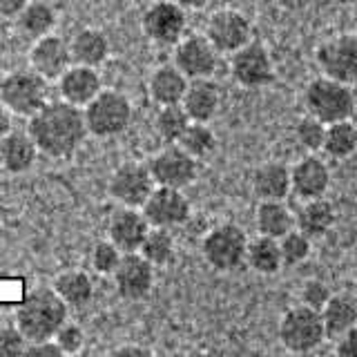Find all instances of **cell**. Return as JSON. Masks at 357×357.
I'll list each match as a JSON object with an SVG mask.
<instances>
[{
  "label": "cell",
  "mask_w": 357,
  "mask_h": 357,
  "mask_svg": "<svg viewBox=\"0 0 357 357\" xmlns=\"http://www.w3.org/2000/svg\"><path fill=\"white\" fill-rule=\"evenodd\" d=\"M27 132L36 141L40 154L56 161L74 156L89 137L83 107H76L63 98L50 100L43 109L29 116Z\"/></svg>",
  "instance_id": "cell-1"
},
{
  "label": "cell",
  "mask_w": 357,
  "mask_h": 357,
  "mask_svg": "<svg viewBox=\"0 0 357 357\" xmlns=\"http://www.w3.org/2000/svg\"><path fill=\"white\" fill-rule=\"evenodd\" d=\"M70 306L54 288H36L20 301L14 312V324L27 342L54 340V335L67 321Z\"/></svg>",
  "instance_id": "cell-2"
},
{
  "label": "cell",
  "mask_w": 357,
  "mask_h": 357,
  "mask_svg": "<svg viewBox=\"0 0 357 357\" xmlns=\"http://www.w3.org/2000/svg\"><path fill=\"white\" fill-rule=\"evenodd\" d=\"M250 237L237 223H217L201 239V257L215 273H234L245 266Z\"/></svg>",
  "instance_id": "cell-3"
},
{
  "label": "cell",
  "mask_w": 357,
  "mask_h": 357,
  "mask_svg": "<svg viewBox=\"0 0 357 357\" xmlns=\"http://www.w3.org/2000/svg\"><path fill=\"white\" fill-rule=\"evenodd\" d=\"M304 107L308 114L317 116L326 126L344 119H353L357 109L355 92L349 83L335 81L331 76L319 74L304 89Z\"/></svg>",
  "instance_id": "cell-4"
},
{
  "label": "cell",
  "mask_w": 357,
  "mask_h": 357,
  "mask_svg": "<svg viewBox=\"0 0 357 357\" xmlns=\"http://www.w3.org/2000/svg\"><path fill=\"white\" fill-rule=\"evenodd\" d=\"M277 337L288 353L306 355L317 351L328 340V335L326 326H324L321 312L299 301L297 306H290L288 310H284L277 326Z\"/></svg>",
  "instance_id": "cell-5"
},
{
  "label": "cell",
  "mask_w": 357,
  "mask_h": 357,
  "mask_svg": "<svg viewBox=\"0 0 357 357\" xmlns=\"http://www.w3.org/2000/svg\"><path fill=\"white\" fill-rule=\"evenodd\" d=\"M89 137L114 139L121 137L132 123V100L119 89H100V94L83 107Z\"/></svg>",
  "instance_id": "cell-6"
},
{
  "label": "cell",
  "mask_w": 357,
  "mask_h": 357,
  "mask_svg": "<svg viewBox=\"0 0 357 357\" xmlns=\"http://www.w3.org/2000/svg\"><path fill=\"white\" fill-rule=\"evenodd\" d=\"M0 100L14 112V116H33L50 103V81L36 70L9 72L0 81Z\"/></svg>",
  "instance_id": "cell-7"
},
{
  "label": "cell",
  "mask_w": 357,
  "mask_h": 357,
  "mask_svg": "<svg viewBox=\"0 0 357 357\" xmlns=\"http://www.w3.org/2000/svg\"><path fill=\"white\" fill-rule=\"evenodd\" d=\"M230 78L243 89H264L275 81V61L268 45L252 38L230 54Z\"/></svg>",
  "instance_id": "cell-8"
},
{
  "label": "cell",
  "mask_w": 357,
  "mask_h": 357,
  "mask_svg": "<svg viewBox=\"0 0 357 357\" xmlns=\"http://www.w3.org/2000/svg\"><path fill=\"white\" fill-rule=\"evenodd\" d=\"M315 63L324 76L342 83H357V31H342L324 38L315 50Z\"/></svg>",
  "instance_id": "cell-9"
},
{
  "label": "cell",
  "mask_w": 357,
  "mask_h": 357,
  "mask_svg": "<svg viewBox=\"0 0 357 357\" xmlns=\"http://www.w3.org/2000/svg\"><path fill=\"white\" fill-rule=\"evenodd\" d=\"M143 36L159 47H174L185 36L188 9L176 5L174 0H156L143 11L141 18Z\"/></svg>",
  "instance_id": "cell-10"
},
{
  "label": "cell",
  "mask_w": 357,
  "mask_h": 357,
  "mask_svg": "<svg viewBox=\"0 0 357 357\" xmlns=\"http://www.w3.org/2000/svg\"><path fill=\"white\" fill-rule=\"evenodd\" d=\"M199 163L192 154H188L178 143H165L159 152L148 159V167L156 185L185 190L199 176Z\"/></svg>",
  "instance_id": "cell-11"
},
{
  "label": "cell",
  "mask_w": 357,
  "mask_h": 357,
  "mask_svg": "<svg viewBox=\"0 0 357 357\" xmlns=\"http://www.w3.org/2000/svg\"><path fill=\"white\" fill-rule=\"evenodd\" d=\"M156 188L148 161H126L114 167L107 178V195L119 206L143 208V204Z\"/></svg>",
  "instance_id": "cell-12"
},
{
  "label": "cell",
  "mask_w": 357,
  "mask_h": 357,
  "mask_svg": "<svg viewBox=\"0 0 357 357\" xmlns=\"http://www.w3.org/2000/svg\"><path fill=\"white\" fill-rule=\"evenodd\" d=\"M204 33L219 50V54L230 56L255 38V27H252V20L245 16L243 11L223 7V9L212 11L208 16Z\"/></svg>",
  "instance_id": "cell-13"
},
{
  "label": "cell",
  "mask_w": 357,
  "mask_h": 357,
  "mask_svg": "<svg viewBox=\"0 0 357 357\" xmlns=\"http://www.w3.org/2000/svg\"><path fill=\"white\" fill-rule=\"evenodd\" d=\"M219 61L221 54L208 40L206 33H188L174 45L172 63L190 81H195V78H215Z\"/></svg>",
  "instance_id": "cell-14"
},
{
  "label": "cell",
  "mask_w": 357,
  "mask_h": 357,
  "mask_svg": "<svg viewBox=\"0 0 357 357\" xmlns=\"http://www.w3.org/2000/svg\"><path fill=\"white\" fill-rule=\"evenodd\" d=\"M141 210L152 228H167V230L183 226L192 217V204L183 195V190L165 188V185H156Z\"/></svg>",
  "instance_id": "cell-15"
},
{
  "label": "cell",
  "mask_w": 357,
  "mask_h": 357,
  "mask_svg": "<svg viewBox=\"0 0 357 357\" xmlns=\"http://www.w3.org/2000/svg\"><path fill=\"white\" fill-rule=\"evenodd\" d=\"M154 271L156 268L141 252H126L112 275L119 297L126 301L145 299L154 288Z\"/></svg>",
  "instance_id": "cell-16"
},
{
  "label": "cell",
  "mask_w": 357,
  "mask_h": 357,
  "mask_svg": "<svg viewBox=\"0 0 357 357\" xmlns=\"http://www.w3.org/2000/svg\"><path fill=\"white\" fill-rule=\"evenodd\" d=\"M331 188V167L317 152H306L290 165V190L299 201L326 197Z\"/></svg>",
  "instance_id": "cell-17"
},
{
  "label": "cell",
  "mask_w": 357,
  "mask_h": 357,
  "mask_svg": "<svg viewBox=\"0 0 357 357\" xmlns=\"http://www.w3.org/2000/svg\"><path fill=\"white\" fill-rule=\"evenodd\" d=\"M72 61V47L63 36L47 33L31 43L29 47V67L36 70L47 81H59L61 74L70 67Z\"/></svg>",
  "instance_id": "cell-18"
},
{
  "label": "cell",
  "mask_w": 357,
  "mask_h": 357,
  "mask_svg": "<svg viewBox=\"0 0 357 357\" xmlns=\"http://www.w3.org/2000/svg\"><path fill=\"white\" fill-rule=\"evenodd\" d=\"M150 228V221L145 219L141 208L119 206L107 221V239L114 241L123 252H139Z\"/></svg>",
  "instance_id": "cell-19"
},
{
  "label": "cell",
  "mask_w": 357,
  "mask_h": 357,
  "mask_svg": "<svg viewBox=\"0 0 357 357\" xmlns=\"http://www.w3.org/2000/svg\"><path fill=\"white\" fill-rule=\"evenodd\" d=\"M56 83H59L61 98L76 107H85L103 89V78L98 74V67L78 65V63H72L67 67Z\"/></svg>",
  "instance_id": "cell-20"
},
{
  "label": "cell",
  "mask_w": 357,
  "mask_h": 357,
  "mask_svg": "<svg viewBox=\"0 0 357 357\" xmlns=\"http://www.w3.org/2000/svg\"><path fill=\"white\" fill-rule=\"evenodd\" d=\"M190 78L174 63L156 65L148 76V96L156 107L181 105Z\"/></svg>",
  "instance_id": "cell-21"
},
{
  "label": "cell",
  "mask_w": 357,
  "mask_h": 357,
  "mask_svg": "<svg viewBox=\"0 0 357 357\" xmlns=\"http://www.w3.org/2000/svg\"><path fill=\"white\" fill-rule=\"evenodd\" d=\"M223 94L215 78H195L188 85V92L183 96V109L188 112L190 121L212 123L221 112Z\"/></svg>",
  "instance_id": "cell-22"
},
{
  "label": "cell",
  "mask_w": 357,
  "mask_h": 357,
  "mask_svg": "<svg viewBox=\"0 0 357 357\" xmlns=\"http://www.w3.org/2000/svg\"><path fill=\"white\" fill-rule=\"evenodd\" d=\"M335 223H337V208L326 197L301 201V206L295 210V228L308 234L312 241L326 237Z\"/></svg>",
  "instance_id": "cell-23"
},
{
  "label": "cell",
  "mask_w": 357,
  "mask_h": 357,
  "mask_svg": "<svg viewBox=\"0 0 357 357\" xmlns=\"http://www.w3.org/2000/svg\"><path fill=\"white\" fill-rule=\"evenodd\" d=\"M252 195L259 201H284L290 190V165L282 161H266L255 167L250 178Z\"/></svg>",
  "instance_id": "cell-24"
},
{
  "label": "cell",
  "mask_w": 357,
  "mask_h": 357,
  "mask_svg": "<svg viewBox=\"0 0 357 357\" xmlns=\"http://www.w3.org/2000/svg\"><path fill=\"white\" fill-rule=\"evenodd\" d=\"M7 174H25L29 172L38 156V145L27 130H11L7 137L0 139Z\"/></svg>",
  "instance_id": "cell-25"
},
{
  "label": "cell",
  "mask_w": 357,
  "mask_h": 357,
  "mask_svg": "<svg viewBox=\"0 0 357 357\" xmlns=\"http://www.w3.org/2000/svg\"><path fill=\"white\" fill-rule=\"evenodd\" d=\"M257 234L282 239L284 234L295 230V210H290L284 201H259L255 210Z\"/></svg>",
  "instance_id": "cell-26"
},
{
  "label": "cell",
  "mask_w": 357,
  "mask_h": 357,
  "mask_svg": "<svg viewBox=\"0 0 357 357\" xmlns=\"http://www.w3.org/2000/svg\"><path fill=\"white\" fill-rule=\"evenodd\" d=\"M324 326L328 340H337L340 335L357 326V301L353 293H333L321 310Z\"/></svg>",
  "instance_id": "cell-27"
},
{
  "label": "cell",
  "mask_w": 357,
  "mask_h": 357,
  "mask_svg": "<svg viewBox=\"0 0 357 357\" xmlns=\"http://www.w3.org/2000/svg\"><path fill=\"white\" fill-rule=\"evenodd\" d=\"M70 47H72L74 63L98 67L109 56V38L105 36V31H100L96 27H83L74 33Z\"/></svg>",
  "instance_id": "cell-28"
},
{
  "label": "cell",
  "mask_w": 357,
  "mask_h": 357,
  "mask_svg": "<svg viewBox=\"0 0 357 357\" xmlns=\"http://www.w3.org/2000/svg\"><path fill=\"white\" fill-rule=\"evenodd\" d=\"M245 266L261 277L277 275L284 266L282 248H279V239L266 237V234H257L248 243V255H245Z\"/></svg>",
  "instance_id": "cell-29"
},
{
  "label": "cell",
  "mask_w": 357,
  "mask_h": 357,
  "mask_svg": "<svg viewBox=\"0 0 357 357\" xmlns=\"http://www.w3.org/2000/svg\"><path fill=\"white\" fill-rule=\"evenodd\" d=\"M52 288L70 308H85L94 299V282L85 271H63L54 277Z\"/></svg>",
  "instance_id": "cell-30"
},
{
  "label": "cell",
  "mask_w": 357,
  "mask_h": 357,
  "mask_svg": "<svg viewBox=\"0 0 357 357\" xmlns=\"http://www.w3.org/2000/svg\"><path fill=\"white\" fill-rule=\"evenodd\" d=\"M56 9L43 0H29L27 7L16 16L18 29L25 33L27 38L36 40L40 36H47L56 27Z\"/></svg>",
  "instance_id": "cell-31"
},
{
  "label": "cell",
  "mask_w": 357,
  "mask_h": 357,
  "mask_svg": "<svg viewBox=\"0 0 357 357\" xmlns=\"http://www.w3.org/2000/svg\"><path fill=\"white\" fill-rule=\"evenodd\" d=\"M326 156L335 161H346L357 154V123L353 119H344L337 123H331L326 128V141L324 150Z\"/></svg>",
  "instance_id": "cell-32"
},
{
  "label": "cell",
  "mask_w": 357,
  "mask_h": 357,
  "mask_svg": "<svg viewBox=\"0 0 357 357\" xmlns=\"http://www.w3.org/2000/svg\"><path fill=\"white\" fill-rule=\"evenodd\" d=\"M139 252L154 268H167L176 259V239L167 228H150L148 237L143 239Z\"/></svg>",
  "instance_id": "cell-33"
},
{
  "label": "cell",
  "mask_w": 357,
  "mask_h": 357,
  "mask_svg": "<svg viewBox=\"0 0 357 357\" xmlns=\"http://www.w3.org/2000/svg\"><path fill=\"white\" fill-rule=\"evenodd\" d=\"M178 145L192 154L197 161H206L219 148V139L217 132L212 130L210 123H201V121H190L188 130L183 132V137L178 139Z\"/></svg>",
  "instance_id": "cell-34"
},
{
  "label": "cell",
  "mask_w": 357,
  "mask_h": 357,
  "mask_svg": "<svg viewBox=\"0 0 357 357\" xmlns=\"http://www.w3.org/2000/svg\"><path fill=\"white\" fill-rule=\"evenodd\" d=\"M190 126V116L183 105H163L154 116V132L163 143H178Z\"/></svg>",
  "instance_id": "cell-35"
},
{
  "label": "cell",
  "mask_w": 357,
  "mask_h": 357,
  "mask_svg": "<svg viewBox=\"0 0 357 357\" xmlns=\"http://www.w3.org/2000/svg\"><path fill=\"white\" fill-rule=\"evenodd\" d=\"M326 128H328L326 123L306 112L304 116H299L295 121V128H293L295 141L299 143V148L306 152H321L324 141H326Z\"/></svg>",
  "instance_id": "cell-36"
},
{
  "label": "cell",
  "mask_w": 357,
  "mask_h": 357,
  "mask_svg": "<svg viewBox=\"0 0 357 357\" xmlns=\"http://www.w3.org/2000/svg\"><path fill=\"white\" fill-rule=\"evenodd\" d=\"M279 248H282L284 266L295 268V266H301L304 261H308V257L312 252V239L308 237V234H304L301 230L295 228L279 239Z\"/></svg>",
  "instance_id": "cell-37"
},
{
  "label": "cell",
  "mask_w": 357,
  "mask_h": 357,
  "mask_svg": "<svg viewBox=\"0 0 357 357\" xmlns=\"http://www.w3.org/2000/svg\"><path fill=\"white\" fill-rule=\"evenodd\" d=\"M123 255H126V252H123L114 241L100 239V241L94 243L92 252H89V266H92V271L96 275L112 277L116 268H119Z\"/></svg>",
  "instance_id": "cell-38"
},
{
  "label": "cell",
  "mask_w": 357,
  "mask_h": 357,
  "mask_svg": "<svg viewBox=\"0 0 357 357\" xmlns=\"http://www.w3.org/2000/svg\"><path fill=\"white\" fill-rule=\"evenodd\" d=\"M56 344H59V349L63 355H78L83 349H85V333L83 328L78 326V324L67 319L63 326L59 328V333L54 335Z\"/></svg>",
  "instance_id": "cell-39"
},
{
  "label": "cell",
  "mask_w": 357,
  "mask_h": 357,
  "mask_svg": "<svg viewBox=\"0 0 357 357\" xmlns=\"http://www.w3.org/2000/svg\"><path fill=\"white\" fill-rule=\"evenodd\" d=\"M27 337L22 335V331L11 324V326H0V357H16L25 355L27 349Z\"/></svg>",
  "instance_id": "cell-40"
},
{
  "label": "cell",
  "mask_w": 357,
  "mask_h": 357,
  "mask_svg": "<svg viewBox=\"0 0 357 357\" xmlns=\"http://www.w3.org/2000/svg\"><path fill=\"white\" fill-rule=\"evenodd\" d=\"M331 295H333L331 288L324 284L321 279H308V282L301 286L299 299H301V304L321 310L324 306H326V301L331 299Z\"/></svg>",
  "instance_id": "cell-41"
},
{
  "label": "cell",
  "mask_w": 357,
  "mask_h": 357,
  "mask_svg": "<svg viewBox=\"0 0 357 357\" xmlns=\"http://www.w3.org/2000/svg\"><path fill=\"white\" fill-rule=\"evenodd\" d=\"M335 355L340 357H357V326L346 331L335 340Z\"/></svg>",
  "instance_id": "cell-42"
},
{
  "label": "cell",
  "mask_w": 357,
  "mask_h": 357,
  "mask_svg": "<svg viewBox=\"0 0 357 357\" xmlns=\"http://www.w3.org/2000/svg\"><path fill=\"white\" fill-rule=\"evenodd\" d=\"M25 355H31V357H61V349L56 340H43V342H29L27 349H25Z\"/></svg>",
  "instance_id": "cell-43"
},
{
  "label": "cell",
  "mask_w": 357,
  "mask_h": 357,
  "mask_svg": "<svg viewBox=\"0 0 357 357\" xmlns=\"http://www.w3.org/2000/svg\"><path fill=\"white\" fill-rule=\"evenodd\" d=\"M29 0H0V16L3 18H16L22 9L27 7Z\"/></svg>",
  "instance_id": "cell-44"
},
{
  "label": "cell",
  "mask_w": 357,
  "mask_h": 357,
  "mask_svg": "<svg viewBox=\"0 0 357 357\" xmlns=\"http://www.w3.org/2000/svg\"><path fill=\"white\" fill-rule=\"evenodd\" d=\"M112 355H126V357H143V355H152V351L148 346H141V344H123L119 349L112 351Z\"/></svg>",
  "instance_id": "cell-45"
},
{
  "label": "cell",
  "mask_w": 357,
  "mask_h": 357,
  "mask_svg": "<svg viewBox=\"0 0 357 357\" xmlns=\"http://www.w3.org/2000/svg\"><path fill=\"white\" fill-rule=\"evenodd\" d=\"M11 121H14V112H11L3 100H0V139L7 137V134L14 130V126H11Z\"/></svg>",
  "instance_id": "cell-46"
},
{
  "label": "cell",
  "mask_w": 357,
  "mask_h": 357,
  "mask_svg": "<svg viewBox=\"0 0 357 357\" xmlns=\"http://www.w3.org/2000/svg\"><path fill=\"white\" fill-rule=\"evenodd\" d=\"M176 5H181L188 11H197V9H204L208 5V0H174Z\"/></svg>",
  "instance_id": "cell-47"
},
{
  "label": "cell",
  "mask_w": 357,
  "mask_h": 357,
  "mask_svg": "<svg viewBox=\"0 0 357 357\" xmlns=\"http://www.w3.org/2000/svg\"><path fill=\"white\" fill-rule=\"evenodd\" d=\"M7 172V167H5V159H3V152H0V176H3Z\"/></svg>",
  "instance_id": "cell-48"
},
{
  "label": "cell",
  "mask_w": 357,
  "mask_h": 357,
  "mask_svg": "<svg viewBox=\"0 0 357 357\" xmlns=\"http://www.w3.org/2000/svg\"><path fill=\"white\" fill-rule=\"evenodd\" d=\"M353 27H355V31H357V7H355V11H353Z\"/></svg>",
  "instance_id": "cell-49"
},
{
  "label": "cell",
  "mask_w": 357,
  "mask_h": 357,
  "mask_svg": "<svg viewBox=\"0 0 357 357\" xmlns=\"http://www.w3.org/2000/svg\"><path fill=\"white\" fill-rule=\"evenodd\" d=\"M353 297H355V301H357V284H355V288H353Z\"/></svg>",
  "instance_id": "cell-50"
},
{
  "label": "cell",
  "mask_w": 357,
  "mask_h": 357,
  "mask_svg": "<svg viewBox=\"0 0 357 357\" xmlns=\"http://www.w3.org/2000/svg\"><path fill=\"white\" fill-rule=\"evenodd\" d=\"M0 326H3V315H0Z\"/></svg>",
  "instance_id": "cell-51"
}]
</instances>
